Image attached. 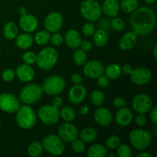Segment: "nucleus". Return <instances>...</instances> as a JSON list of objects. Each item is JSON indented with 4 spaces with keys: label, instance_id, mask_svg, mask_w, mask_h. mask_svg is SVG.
I'll return each instance as SVG.
<instances>
[{
    "label": "nucleus",
    "instance_id": "1",
    "mask_svg": "<svg viewBox=\"0 0 157 157\" xmlns=\"http://www.w3.org/2000/svg\"><path fill=\"white\" fill-rule=\"evenodd\" d=\"M132 29L137 35H147L156 28V15L151 9L141 7L132 12L130 18Z\"/></svg>",
    "mask_w": 157,
    "mask_h": 157
},
{
    "label": "nucleus",
    "instance_id": "2",
    "mask_svg": "<svg viewBox=\"0 0 157 157\" xmlns=\"http://www.w3.org/2000/svg\"><path fill=\"white\" fill-rule=\"evenodd\" d=\"M15 120L20 128L29 130L36 124L37 114L29 104H24L17 110Z\"/></svg>",
    "mask_w": 157,
    "mask_h": 157
},
{
    "label": "nucleus",
    "instance_id": "3",
    "mask_svg": "<svg viewBox=\"0 0 157 157\" xmlns=\"http://www.w3.org/2000/svg\"><path fill=\"white\" fill-rule=\"evenodd\" d=\"M58 60V53L55 48L47 47L43 48L37 55L36 63L38 67L43 71H50L56 65Z\"/></svg>",
    "mask_w": 157,
    "mask_h": 157
},
{
    "label": "nucleus",
    "instance_id": "4",
    "mask_svg": "<svg viewBox=\"0 0 157 157\" xmlns=\"http://www.w3.org/2000/svg\"><path fill=\"white\" fill-rule=\"evenodd\" d=\"M42 87L36 84H29L21 89L19 94V100L25 104H35L43 96Z\"/></svg>",
    "mask_w": 157,
    "mask_h": 157
},
{
    "label": "nucleus",
    "instance_id": "5",
    "mask_svg": "<svg viewBox=\"0 0 157 157\" xmlns=\"http://www.w3.org/2000/svg\"><path fill=\"white\" fill-rule=\"evenodd\" d=\"M80 10L82 16L90 22L98 21L102 14L101 6L96 0H84L81 3Z\"/></svg>",
    "mask_w": 157,
    "mask_h": 157
},
{
    "label": "nucleus",
    "instance_id": "6",
    "mask_svg": "<svg viewBox=\"0 0 157 157\" xmlns=\"http://www.w3.org/2000/svg\"><path fill=\"white\" fill-rule=\"evenodd\" d=\"M131 145L137 150H144L151 144L152 136L150 132L142 129L133 130L130 134Z\"/></svg>",
    "mask_w": 157,
    "mask_h": 157
},
{
    "label": "nucleus",
    "instance_id": "7",
    "mask_svg": "<svg viewBox=\"0 0 157 157\" xmlns=\"http://www.w3.org/2000/svg\"><path fill=\"white\" fill-rule=\"evenodd\" d=\"M65 86V81L62 77L52 75L46 78L41 87L45 94L50 96H55L61 94L64 90Z\"/></svg>",
    "mask_w": 157,
    "mask_h": 157
},
{
    "label": "nucleus",
    "instance_id": "8",
    "mask_svg": "<svg viewBox=\"0 0 157 157\" xmlns=\"http://www.w3.org/2000/svg\"><path fill=\"white\" fill-rule=\"evenodd\" d=\"M38 117L41 122L47 126H53L58 123L60 117V112L58 107L53 104H45L38 110Z\"/></svg>",
    "mask_w": 157,
    "mask_h": 157
},
{
    "label": "nucleus",
    "instance_id": "9",
    "mask_svg": "<svg viewBox=\"0 0 157 157\" xmlns=\"http://www.w3.org/2000/svg\"><path fill=\"white\" fill-rule=\"evenodd\" d=\"M41 144L43 148L53 156H60L64 151V143L58 135H47L43 138Z\"/></svg>",
    "mask_w": 157,
    "mask_h": 157
},
{
    "label": "nucleus",
    "instance_id": "10",
    "mask_svg": "<svg viewBox=\"0 0 157 157\" xmlns=\"http://www.w3.org/2000/svg\"><path fill=\"white\" fill-rule=\"evenodd\" d=\"M20 107V101L11 93L0 94V110L8 113H16Z\"/></svg>",
    "mask_w": 157,
    "mask_h": 157
},
{
    "label": "nucleus",
    "instance_id": "11",
    "mask_svg": "<svg viewBox=\"0 0 157 157\" xmlns=\"http://www.w3.org/2000/svg\"><path fill=\"white\" fill-rule=\"evenodd\" d=\"M132 107L137 113L146 114L153 107V101L147 94H140L134 97L132 101Z\"/></svg>",
    "mask_w": 157,
    "mask_h": 157
},
{
    "label": "nucleus",
    "instance_id": "12",
    "mask_svg": "<svg viewBox=\"0 0 157 157\" xmlns=\"http://www.w3.org/2000/svg\"><path fill=\"white\" fill-rule=\"evenodd\" d=\"M78 134L79 132L78 128L70 122H66L61 124L58 128V136L65 142L71 143L78 139Z\"/></svg>",
    "mask_w": 157,
    "mask_h": 157
},
{
    "label": "nucleus",
    "instance_id": "13",
    "mask_svg": "<svg viewBox=\"0 0 157 157\" xmlns=\"http://www.w3.org/2000/svg\"><path fill=\"white\" fill-rule=\"evenodd\" d=\"M63 24V17L58 12H51L46 16L44 21V26L48 32H57L61 29Z\"/></svg>",
    "mask_w": 157,
    "mask_h": 157
},
{
    "label": "nucleus",
    "instance_id": "14",
    "mask_svg": "<svg viewBox=\"0 0 157 157\" xmlns=\"http://www.w3.org/2000/svg\"><path fill=\"white\" fill-rule=\"evenodd\" d=\"M130 75L132 82L140 86L148 84L152 78L151 71L146 67H137L133 69Z\"/></svg>",
    "mask_w": 157,
    "mask_h": 157
},
{
    "label": "nucleus",
    "instance_id": "15",
    "mask_svg": "<svg viewBox=\"0 0 157 157\" xmlns=\"http://www.w3.org/2000/svg\"><path fill=\"white\" fill-rule=\"evenodd\" d=\"M83 72L87 78H99L104 73V65L98 61H90L84 64Z\"/></svg>",
    "mask_w": 157,
    "mask_h": 157
},
{
    "label": "nucleus",
    "instance_id": "16",
    "mask_svg": "<svg viewBox=\"0 0 157 157\" xmlns=\"http://www.w3.org/2000/svg\"><path fill=\"white\" fill-rule=\"evenodd\" d=\"M87 96V90L81 84H75L70 89L68 93L69 101L74 104L82 103Z\"/></svg>",
    "mask_w": 157,
    "mask_h": 157
},
{
    "label": "nucleus",
    "instance_id": "17",
    "mask_svg": "<svg viewBox=\"0 0 157 157\" xmlns=\"http://www.w3.org/2000/svg\"><path fill=\"white\" fill-rule=\"evenodd\" d=\"M94 121L98 125L107 127L111 124L113 121V115L111 112L106 107H99L94 114Z\"/></svg>",
    "mask_w": 157,
    "mask_h": 157
},
{
    "label": "nucleus",
    "instance_id": "18",
    "mask_svg": "<svg viewBox=\"0 0 157 157\" xmlns=\"http://www.w3.org/2000/svg\"><path fill=\"white\" fill-rule=\"evenodd\" d=\"M20 28L26 32H33L38 29V19L30 14L21 15L19 18Z\"/></svg>",
    "mask_w": 157,
    "mask_h": 157
},
{
    "label": "nucleus",
    "instance_id": "19",
    "mask_svg": "<svg viewBox=\"0 0 157 157\" xmlns=\"http://www.w3.org/2000/svg\"><path fill=\"white\" fill-rule=\"evenodd\" d=\"M17 78L22 82H30L35 78V71L29 64H21L18 66L15 71Z\"/></svg>",
    "mask_w": 157,
    "mask_h": 157
},
{
    "label": "nucleus",
    "instance_id": "20",
    "mask_svg": "<svg viewBox=\"0 0 157 157\" xmlns=\"http://www.w3.org/2000/svg\"><path fill=\"white\" fill-rule=\"evenodd\" d=\"M133 115L131 110L127 107L120 108L115 115V121L117 124L121 127H126L129 125L133 121Z\"/></svg>",
    "mask_w": 157,
    "mask_h": 157
},
{
    "label": "nucleus",
    "instance_id": "21",
    "mask_svg": "<svg viewBox=\"0 0 157 157\" xmlns=\"http://www.w3.org/2000/svg\"><path fill=\"white\" fill-rule=\"evenodd\" d=\"M137 38L138 35L134 31L127 32V33L123 35L122 38L120 40V48L124 51L130 50V49L133 48V47H134V45L136 44Z\"/></svg>",
    "mask_w": 157,
    "mask_h": 157
},
{
    "label": "nucleus",
    "instance_id": "22",
    "mask_svg": "<svg viewBox=\"0 0 157 157\" xmlns=\"http://www.w3.org/2000/svg\"><path fill=\"white\" fill-rule=\"evenodd\" d=\"M101 9L107 16L113 18L119 13L120 2L118 0H104Z\"/></svg>",
    "mask_w": 157,
    "mask_h": 157
},
{
    "label": "nucleus",
    "instance_id": "23",
    "mask_svg": "<svg viewBox=\"0 0 157 157\" xmlns=\"http://www.w3.org/2000/svg\"><path fill=\"white\" fill-rule=\"evenodd\" d=\"M65 44L69 48L77 49L80 47V44L81 42V38L79 33L76 30L71 29L67 31L64 36Z\"/></svg>",
    "mask_w": 157,
    "mask_h": 157
},
{
    "label": "nucleus",
    "instance_id": "24",
    "mask_svg": "<svg viewBox=\"0 0 157 157\" xmlns=\"http://www.w3.org/2000/svg\"><path fill=\"white\" fill-rule=\"evenodd\" d=\"M16 39H15V44L17 47L22 50L29 48L32 47L33 44V37L28 33H21L20 35H17Z\"/></svg>",
    "mask_w": 157,
    "mask_h": 157
},
{
    "label": "nucleus",
    "instance_id": "25",
    "mask_svg": "<svg viewBox=\"0 0 157 157\" xmlns=\"http://www.w3.org/2000/svg\"><path fill=\"white\" fill-rule=\"evenodd\" d=\"M94 42L98 47L102 48L107 44L109 40L108 32L104 29H100L95 31L94 34Z\"/></svg>",
    "mask_w": 157,
    "mask_h": 157
},
{
    "label": "nucleus",
    "instance_id": "26",
    "mask_svg": "<svg viewBox=\"0 0 157 157\" xmlns=\"http://www.w3.org/2000/svg\"><path fill=\"white\" fill-rule=\"evenodd\" d=\"M107 148L102 144H94L89 147L87 156L89 157H104L107 156Z\"/></svg>",
    "mask_w": 157,
    "mask_h": 157
},
{
    "label": "nucleus",
    "instance_id": "27",
    "mask_svg": "<svg viewBox=\"0 0 157 157\" xmlns=\"http://www.w3.org/2000/svg\"><path fill=\"white\" fill-rule=\"evenodd\" d=\"M3 35L8 40H12L18 35V27L16 24L12 21L6 23L3 28Z\"/></svg>",
    "mask_w": 157,
    "mask_h": 157
},
{
    "label": "nucleus",
    "instance_id": "28",
    "mask_svg": "<svg viewBox=\"0 0 157 157\" xmlns=\"http://www.w3.org/2000/svg\"><path fill=\"white\" fill-rule=\"evenodd\" d=\"M106 77L110 80H117L121 77V68L117 64H110L104 70Z\"/></svg>",
    "mask_w": 157,
    "mask_h": 157
},
{
    "label": "nucleus",
    "instance_id": "29",
    "mask_svg": "<svg viewBox=\"0 0 157 157\" xmlns=\"http://www.w3.org/2000/svg\"><path fill=\"white\" fill-rule=\"evenodd\" d=\"M98 133L93 128H85L80 133V137L84 143H92L97 139Z\"/></svg>",
    "mask_w": 157,
    "mask_h": 157
},
{
    "label": "nucleus",
    "instance_id": "30",
    "mask_svg": "<svg viewBox=\"0 0 157 157\" xmlns=\"http://www.w3.org/2000/svg\"><path fill=\"white\" fill-rule=\"evenodd\" d=\"M138 0H122L120 4V7L125 13H132L138 8Z\"/></svg>",
    "mask_w": 157,
    "mask_h": 157
},
{
    "label": "nucleus",
    "instance_id": "31",
    "mask_svg": "<svg viewBox=\"0 0 157 157\" xmlns=\"http://www.w3.org/2000/svg\"><path fill=\"white\" fill-rule=\"evenodd\" d=\"M60 116L66 122H71L74 121L76 116L75 110L70 106H64L60 110Z\"/></svg>",
    "mask_w": 157,
    "mask_h": 157
},
{
    "label": "nucleus",
    "instance_id": "32",
    "mask_svg": "<svg viewBox=\"0 0 157 157\" xmlns=\"http://www.w3.org/2000/svg\"><path fill=\"white\" fill-rule=\"evenodd\" d=\"M43 150L42 144L38 141H34L31 143L30 145L28 147V153L30 156L32 157H37L39 156L41 154Z\"/></svg>",
    "mask_w": 157,
    "mask_h": 157
},
{
    "label": "nucleus",
    "instance_id": "33",
    "mask_svg": "<svg viewBox=\"0 0 157 157\" xmlns=\"http://www.w3.org/2000/svg\"><path fill=\"white\" fill-rule=\"evenodd\" d=\"M51 35L48 31H40L35 35V41L38 45H45L50 41Z\"/></svg>",
    "mask_w": 157,
    "mask_h": 157
},
{
    "label": "nucleus",
    "instance_id": "34",
    "mask_svg": "<svg viewBox=\"0 0 157 157\" xmlns=\"http://www.w3.org/2000/svg\"><path fill=\"white\" fill-rule=\"evenodd\" d=\"M104 94L101 90H95L90 94V101L95 107H100L104 101Z\"/></svg>",
    "mask_w": 157,
    "mask_h": 157
},
{
    "label": "nucleus",
    "instance_id": "35",
    "mask_svg": "<svg viewBox=\"0 0 157 157\" xmlns=\"http://www.w3.org/2000/svg\"><path fill=\"white\" fill-rule=\"evenodd\" d=\"M74 61L78 66H83L87 61V54L82 49H78L75 51L73 55Z\"/></svg>",
    "mask_w": 157,
    "mask_h": 157
},
{
    "label": "nucleus",
    "instance_id": "36",
    "mask_svg": "<svg viewBox=\"0 0 157 157\" xmlns=\"http://www.w3.org/2000/svg\"><path fill=\"white\" fill-rule=\"evenodd\" d=\"M117 156L119 157H130L132 156V150L130 147L127 144L118 146Z\"/></svg>",
    "mask_w": 157,
    "mask_h": 157
},
{
    "label": "nucleus",
    "instance_id": "37",
    "mask_svg": "<svg viewBox=\"0 0 157 157\" xmlns=\"http://www.w3.org/2000/svg\"><path fill=\"white\" fill-rule=\"evenodd\" d=\"M121 144V139L119 136L116 135H112L106 141V147L110 150H114L117 148L118 146Z\"/></svg>",
    "mask_w": 157,
    "mask_h": 157
},
{
    "label": "nucleus",
    "instance_id": "38",
    "mask_svg": "<svg viewBox=\"0 0 157 157\" xmlns=\"http://www.w3.org/2000/svg\"><path fill=\"white\" fill-rule=\"evenodd\" d=\"M111 27L116 32H122L125 28V22L121 18L113 17L111 21Z\"/></svg>",
    "mask_w": 157,
    "mask_h": 157
},
{
    "label": "nucleus",
    "instance_id": "39",
    "mask_svg": "<svg viewBox=\"0 0 157 157\" xmlns=\"http://www.w3.org/2000/svg\"><path fill=\"white\" fill-rule=\"evenodd\" d=\"M95 31H96L95 25L93 22H90V21L85 23L82 27L83 34L87 37L92 36L94 34Z\"/></svg>",
    "mask_w": 157,
    "mask_h": 157
},
{
    "label": "nucleus",
    "instance_id": "40",
    "mask_svg": "<svg viewBox=\"0 0 157 157\" xmlns=\"http://www.w3.org/2000/svg\"><path fill=\"white\" fill-rule=\"evenodd\" d=\"M71 148L75 153H81L85 150V145H84V143L81 140L76 139L72 141Z\"/></svg>",
    "mask_w": 157,
    "mask_h": 157
},
{
    "label": "nucleus",
    "instance_id": "41",
    "mask_svg": "<svg viewBox=\"0 0 157 157\" xmlns=\"http://www.w3.org/2000/svg\"><path fill=\"white\" fill-rule=\"evenodd\" d=\"M22 60L25 64L32 65V64H35L36 62L37 55L32 52H27L23 55Z\"/></svg>",
    "mask_w": 157,
    "mask_h": 157
},
{
    "label": "nucleus",
    "instance_id": "42",
    "mask_svg": "<svg viewBox=\"0 0 157 157\" xmlns=\"http://www.w3.org/2000/svg\"><path fill=\"white\" fill-rule=\"evenodd\" d=\"M15 71H14L12 68L6 69V70L3 71L2 74V78L3 81H6V82L12 81L15 78Z\"/></svg>",
    "mask_w": 157,
    "mask_h": 157
},
{
    "label": "nucleus",
    "instance_id": "43",
    "mask_svg": "<svg viewBox=\"0 0 157 157\" xmlns=\"http://www.w3.org/2000/svg\"><path fill=\"white\" fill-rule=\"evenodd\" d=\"M50 41L54 46H59L63 42L64 39H63V37L61 36V34L55 32V34L52 36H51Z\"/></svg>",
    "mask_w": 157,
    "mask_h": 157
},
{
    "label": "nucleus",
    "instance_id": "44",
    "mask_svg": "<svg viewBox=\"0 0 157 157\" xmlns=\"http://www.w3.org/2000/svg\"><path fill=\"white\" fill-rule=\"evenodd\" d=\"M113 105L115 106L117 108H122L124 107L127 105V102H126L125 99L124 98H121V97H117L113 99Z\"/></svg>",
    "mask_w": 157,
    "mask_h": 157
},
{
    "label": "nucleus",
    "instance_id": "45",
    "mask_svg": "<svg viewBox=\"0 0 157 157\" xmlns=\"http://www.w3.org/2000/svg\"><path fill=\"white\" fill-rule=\"evenodd\" d=\"M98 84L101 88H105L109 85V79L106 76L101 75L98 78Z\"/></svg>",
    "mask_w": 157,
    "mask_h": 157
},
{
    "label": "nucleus",
    "instance_id": "46",
    "mask_svg": "<svg viewBox=\"0 0 157 157\" xmlns=\"http://www.w3.org/2000/svg\"><path fill=\"white\" fill-rule=\"evenodd\" d=\"M136 124H137L139 127H143V126L145 125V124L147 123V117L144 113H139V114L136 116Z\"/></svg>",
    "mask_w": 157,
    "mask_h": 157
},
{
    "label": "nucleus",
    "instance_id": "47",
    "mask_svg": "<svg viewBox=\"0 0 157 157\" xmlns=\"http://www.w3.org/2000/svg\"><path fill=\"white\" fill-rule=\"evenodd\" d=\"M80 47H81V49L84 50V52H88V51H90L93 48V44L88 40H85V41H81V44H80Z\"/></svg>",
    "mask_w": 157,
    "mask_h": 157
},
{
    "label": "nucleus",
    "instance_id": "48",
    "mask_svg": "<svg viewBox=\"0 0 157 157\" xmlns=\"http://www.w3.org/2000/svg\"><path fill=\"white\" fill-rule=\"evenodd\" d=\"M82 77L79 74H74L71 76V82L74 84H81L82 83Z\"/></svg>",
    "mask_w": 157,
    "mask_h": 157
},
{
    "label": "nucleus",
    "instance_id": "49",
    "mask_svg": "<svg viewBox=\"0 0 157 157\" xmlns=\"http://www.w3.org/2000/svg\"><path fill=\"white\" fill-rule=\"evenodd\" d=\"M150 112V119L153 121V124H157V107H152Z\"/></svg>",
    "mask_w": 157,
    "mask_h": 157
},
{
    "label": "nucleus",
    "instance_id": "50",
    "mask_svg": "<svg viewBox=\"0 0 157 157\" xmlns=\"http://www.w3.org/2000/svg\"><path fill=\"white\" fill-rule=\"evenodd\" d=\"M132 70H133V68H132L131 65H130V64H124L122 68H121V71L124 74H125V75H130V74L131 73Z\"/></svg>",
    "mask_w": 157,
    "mask_h": 157
},
{
    "label": "nucleus",
    "instance_id": "51",
    "mask_svg": "<svg viewBox=\"0 0 157 157\" xmlns=\"http://www.w3.org/2000/svg\"><path fill=\"white\" fill-rule=\"evenodd\" d=\"M62 103L63 101L61 99V98H60V97H55L53 99V101H52V104L54 106H55V107H58V108L62 105Z\"/></svg>",
    "mask_w": 157,
    "mask_h": 157
},
{
    "label": "nucleus",
    "instance_id": "52",
    "mask_svg": "<svg viewBox=\"0 0 157 157\" xmlns=\"http://www.w3.org/2000/svg\"><path fill=\"white\" fill-rule=\"evenodd\" d=\"M79 113L81 115H86L88 113V107L87 106H83L80 108Z\"/></svg>",
    "mask_w": 157,
    "mask_h": 157
},
{
    "label": "nucleus",
    "instance_id": "53",
    "mask_svg": "<svg viewBox=\"0 0 157 157\" xmlns=\"http://www.w3.org/2000/svg\"><path fill=\"white\" fill-rule=\"evenodd\" d=\"M19 13L21 15H25V14H27V9H26V8L25 7H21L19 9Z\"/></svg>",
    "mask_w": 157,
    "mask_h": 157
},
{
    "label": "nucleus",
    "instance_id": "54",
    "mask_svg": "<svg viewBox=\"0 0 157 157\" xmlns=\"http://www.w3.org/2000/svg\"><path fill=\"white\" fill-rule=\"evenodd\" d=\"M137 157H152V155L150 153H141L137 155Z\"/></svg>",
    "mask_w": 157,
    "mask_h": 157
},
{
    "label": "nucleus",
    "instance_id": "55",
    "mask_svg": "<svg viewBox=\"0 0 157 157\" xmlns=\"http://www.w3.org/2000/svg\"><path fill=\"white\" fill-rule=\"evenodd\" d=\"M153 55H154V58H157V45L154 46V48H153Z\"/></svg>",
    "mask_w": 157,
    "mask_h": 157
},
{
    "label": "nucleus",
    "instance_id": "56",
    "mask_svg": "<svg viewBox=\"0 0 157 157\" xmlns=\"http://www.w3.org/2000/svg\"><path fill=\"white\" fill-rule=\"evenodd\" d=\"M144 1L146 3H147V4L152 5V4H153V3L156 2V0H144Z\"/></svg>",
    "mask_w": 157,
    "mask_h": 157
},
{
    "label": "nucleus",
    "instance_id": "57",
    "mask_svg": "<svg viewBox=\"0 0 157 157\" xmlns=\"http://www.w3.org/2000/svg\"><path fill=\"white\" fill-rule=\"evenodd\" d=\"M0 127H1V120H0Z\"/></svg>",
    "mask_w": 157,
    "mask_h": 157
}]
</instances>
